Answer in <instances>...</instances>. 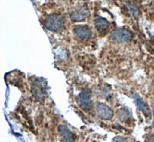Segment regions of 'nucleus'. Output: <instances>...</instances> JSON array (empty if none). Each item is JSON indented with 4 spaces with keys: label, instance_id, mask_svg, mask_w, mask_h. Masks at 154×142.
Listing matches in <instances>:
<instances>
[{
    "label": "nucleus",
    "instance_id": "7",
    "mask_svg": "<svg viewBox=\"0 0 154 142\" xmlns=\"http://www.w3.org/2000/svg\"><path fill=\"white\" fill-rule=\"evenodd\" d=\"M89 16V11L86 9H79L70 15L71 19L74 22H82Z\"/></svg>",
    "mask_w": 154,
    "mask_h": 142
},
{
    "label": "nucleus",
    "instance_id": "12",
    "mask_svg": "<svg viewBox=\"0 0 154 142\" xmlns=\"http://www.w3.org/2000/svg\"><path fill=\"white\" fill-rule=\"evenodd\" d=\"M129 115H130V112L129 111H126V109L122 108L119 111V119L122 121H126L129 118Z\"/></svg>",
    "mask_w": 154,
    "mask_h": 142
},
{
    "label": "nucleus",
    "instance_id": "3",
    "mask_svg": "<svg viewBox=\"0 0 154 142\" xmlns=\"http://www.w3.org/2000/svg\"><path fill=\"white\" fill-rule=\"evenodd\" d=\"M111 38L119 42H127L132 39V34L126 28H118L111 32Z\"/></svg>",
    "mask_w": 154,
    "mask_h": 142
},
{
    "label": "nucleus",
    "instance_id": "6",
    "mask_svg": "<svg viewBox=\"0 0 154 142\" xmlns=\"http://www.w3.org/2000/svg\"><path fill=\"white\" fill-rule=\"evenodd\" d=\"M73 32L77 38L80 39H88L92 35L91 29L86 25H79L73 29Z\"/></svg>",
    "mask_w": 154,
    "mask_h": 142
},
{
    "label": "nucleus",
    "instance_id": "15",
    "mask_svg": "<svg viewBox=\"0 0 154 142\" xmlns=\"http://www.w3.org/2000/svg\"><path fill=\"white\" fill-rule=\"evenodd\" d=\"M152 114H153V116H154V105H153V108H152Z\"/></svg>",
    "mask_w": 154,
    "mask_h": 142
},
{
    "label": "nucleus",
    "instance_id": "14",
    "mask_svg": "<svg viewBox=\"0 0 154 142\" xmlns=\"http://www.w3.org/2000/svg\"><path fill=\"white\" fill-rule=\"evenodd\" d=\"M151 9H152V11H153V12H154V1H153V2H152V8H151Z\"/></svg>",
    "mask_w": 154,
    "mask_h": 142
},
{
    "label": "nucleus",
    "instance_id": "8",
    "mask_svg": "<svg viewBox=\"0 0 154 142\" xmlns=\"http://www.w3.org/2000/svg\"><path fill=\"white\" fill-rule=\"evenodd\" d=\"M58 130H59L60 135L66 141H73L74 139H75L72 132L66 125H60L58 128Z\"/></svg>",
    "mask_w": 154,
    "mask_h": 142
},
{
    "label": "nucleus",
    "instance_id": "13",
    "mask_svg": "<svg viewBox=\"0 0 154 142\" xmlns=\"http://www.w3.org/2000/svg\"><path fill=\"white\" fill-rule=\"evenodd\" d=\"M114 141H126V139H124L122 137H116V138L113 139Z\"/></svg>",
    "mask_w": 154,
    "mask_h": 142
},
{
    "label": "nucleus",
    "instance_id": "5",
    "mask_svg": "<svg viewBox=\"0 0 154 142\" xmlns=\"http://www.w3.org/2000/svg\"><path fill=\"white\" fill-rule=\"evenodd\" d=\"M96 112L100 118L103 120H110L113 117V111L103 103H97Z\"/></svg>",
    "mask_w": 154,
    "mask_h": 142
},
{
    "label": "nucleus",
    "instance_id": "4",
    "mask_svg": "<svg viewBox=\"0 0 154 142\" xmlns=\"http://www.w3.org/2000/svg\"><path fill=\"white\" fill-rule=\"evenodd\" d=\"M78 103L85 111H89L92 108L93 102H92L91 93L89 89H84L81 91L78 96Z\"/></svg>",
    "mask_w": 154,
    "mask_h": 142
},
{
    "label": "nucleus",
    "instance_id": "10",
    "mask_svg": "<svg viewBox=\"0 0 154 142\" xmlns=\"http://www.w3.org/2000/svg\"><path fill=\"white\" fill-rule=\"evenodd\" d=\"M109 25V22L104 18L98 17L95 19V26L96 27V28L99 31H103V30L106 29Z\"/></svg>",
    "mask_w": 154,
    "mask_h": 142
},
{
    "label": "nucleus",
    "instance_id": "2",
    "mask_svg": "<svg viewBox=\"0 0 154 142\" xmlns=\"http://www.w3.org/2000/svg\"><path fill=\"white\" fill-rule=\"evenodd\" d=\"M31 92L36 100H42L46 96V82L42 78H37L32 84Z\"/></svg>",
    "mask_w": 154,
    "mask_h": 142
},
{
    "label": "nucleus",
    "instance_id": "1",
    "mask_svg": "<svg viewBox=\"0 0 154 142\" xmlns=\"http://www.w3.org/2000/svg\"><path fill=\"white\" fill-rule=\"evenodd\" d=\"M65 19L61 15L52 14L46 17L45 20V26L50 31H58L64 25Z\"/></svg>",
    "mask_w": 154,
    "mask_h": 142
},
{
    "label": "nucleus",
    "instance_id": "9",
    "mask_svg": "<svg viewBox=\"0 0 154 142\" xmlns=\"http://www.w3.org/2000/svg\"><path fill=\"white\" fill-rule=\"evenodd\" d=\"M133 98H134L135 102L137 104V107L140 109L141 111L144 113L145 114H147L149 113V109H148V106H147L146 104L144 102V101L143 100L142 98H140L137 94H133Z\"/></svg>",
    "mask_w": 154,
    "mask_h": 142
},
{
    "label": "nucleus",
    "instance_id": "11",
    "mask_svg": "<svg viewBox=\"0 0 154 142\" xmlns=\"http://www.w3.org/2000/svg\"><path fill=\"white\" fill-rule=\"evenodd\" d=\"M126 7L127 10L129 11V12L133 16L136 17V16H138L139 14H140V9H139V7L136 4L133 3L131 2H127L126 4Z\"/></svg>",
    "mask_w": 154,
    "mask_h": 142
}]
</instances>
